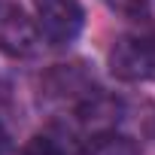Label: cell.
<instances>
[{
    "instance_id": "3",
    "label": "cell",
    "mask_w": 155,
    "mask_h": 155,
    "mask_svg": "<svg viewBox=\"0 0 155 155\" xmlns=\"http://www.w3.org/2000/svg\"><path fill=\"white\" fill-rule=\"evenodd\" d=\"M0 52L9 58H34L40 52V28L15 6H0Z\"/></svg>"
},
{
    "instance_id": "4",
    "label": "cell",
    "mask_w": 155,
    "mask_h": 155,
    "mask_svg": "<svg viewBox=\"0 0 155 155\" xmlns=\"http://www.w3.org/2000/svg\"><path fill=\"white\" fill-rule=\"evenodd\" d=\"M21 155H61V149H58L55 140H49V137H34V140L25 146Z\"/></svg>"
},
{
    "instance_id": "5",
    "label": "cell",
    "mask_w": 155,
    "mask_h": 155,
    "mask_svg": "<svg viewBox=\"0 0 155 155\" xmlns=\"http://www.w3.org/2000/svg\"><path fill=\"white\" fill-rule=\"evenodd\" d=\"M110 3H113L116 9L128 12V15H140V12H146V6H149V0H110Z\"/></svg>"
},
{
    "instance_id": "6",
    "label": "cell",
    "mask_w": 155,
    "mask_h": 155,
    "mask_svg": "<svg viewBox=\"0 0 155 155\" xmlns=\"http://www.w3.org/2000/svg\"><path fill=\"white\" fill-rule=\"evenodd\" d=\"M3 149H6V131H3V125H0V155H3Z\"/></svg>"
},
{
    "instance_id": "2",
    "label": "cell",
    "mask_w": 155,
    "mask_h": 155,
    "mask_svg": "<svg viewBox=\"0 0 155 155\" xmlns=\"http://www.w3.org/2000/svg\"><path fill=\"white\" fill-rule=\"evenodd\" d=\"M34 9L40 34L55 46L73 43L85 28V9L79 0H34Z\"/></svg>"
},
{
    "instance_id": "1",
    "label": "cell",
    "mask_w": 155,
    "mask_h": 155,
    "mask_svg": "<svg viewBox=\"0 0 155 155\" xmlns=\"http://www.w3.org/2000/svg\"><path fill=\"white\" fill-rule=\"evenodd\" d=\"M110 70L122 82H155V31L119 37L110 49Z\"/></svg>"
}]
</instances>
